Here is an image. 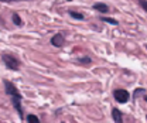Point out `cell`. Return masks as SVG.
I'll list each match as a JSON object with an SVG mask.
<instances>
[{"label": "cell", "mask_w": 147, "mask_h": 123, "mask_svg": "<svg viewBox=\"0 0 147 123\" xmlns=\"http://www.w3.org/2000/svg\"><path fill=\"white\" fill-rule=\"evenodd\" d=\"M112 118L116 123H123V113L117 109V107H113L112 109Z\"/></svg>", "instance_id": "5"}, {"label": "cell", "mask_w": 147, "mask_h": 123, "mask_svg": "<svg viewBox=\"0 0 147 123\" xmlns=\"http://www.w3.org/2000/svg\"><path fill=\"white\" fill-rule=\"evenodd\" d=\"M1 61H3V64L6 65V68L10 71H18L20 67H21L20 59H18L17 57L11 55V54H3V55H1Z\"/></svg>", "instance_id": "2"}, {"label": "cell", "mask_w": 147, "mask_h": 123, "mask_svg": "<svg viewBox=\"0 0 147 123\" xmlns=\"http://www.w3.org/2000/svg\"><path fill=\"white\" fill-rule=\"evenodd\" d=\"M146 119H147V116H146Z\"/></svg>", "instance_id": "16"}, {"label": "cell", "mask_w": 147, "mask_h": 123, "mask_svg": "<svg viewBox=\"0 0 147 123\" xmlns=\"http://www.w3.org/2000/svg\"><path fill=\"white\" fill-rule=\"evenodd\" d=\"M113 96H115L116 102H119V103H126L129 101V98H130V93H129L126 89H116V91L113 92Z\"/></svg>", "instance_id": "3"}, {"label": "cell", "mask_w": 147, "mask_h": 123, "mask_svg": "<svg viewBox=\"0 0 147 123\" xmlns=\"http://www.w3.org/2000/svg\"><path fill=\"white\" fill-rule=\"evenodd\" d=\"M78 62L81 65H91L92 59H91V57H81V58H78Z\"/></svg>", "instance_id": "8"}, {"label": "cell", "mask_w": 147, "mask_h": 123, "mask_svg": "<svg viewBox=\"0 0 147 123\" xmlns=\"http://www.w3.org/2000/svg\"><path fill=\"white\" fill-rule=\"evenodd\" d=\"M3 3H13V1H27V0H0Z\"/></svg>", "instance_id": "13"}, {"label": "cell", "mask_w": 147, "mask_h": 123, "mask_svg": "<svg viewBox=\"0 0 147 123\" xmlns=\"http://www.w3.org/2000/svg\"><path fill=\"white\" fill-rule=\"evenodd\" d=\"M100 20L105 21V23H108V24H113V26H117L119 24L117 20H113V18H109V17H100Z\"/></svg>", "instance_id": "11"}, {"label": "cell", "mask_w": 147, "mask_h": 123, "mask_svg": "<svg viewBox=\"0 0 147 123\" xmlns=\"http://www.w3.org/2000/svg\"><path fill=\"white\" fill-rule=\"evenodd\" d=\"M11 20H13V23H14L16 26H23V20H21V17H20L18 14H13Z\"/></svg>", "instance_id": "10"}, {"label": "cell", "mask_w": 147, "mask_h": 123, "mask_svg": "<svg viewBox=\"0 0 147 123\" xmlns=\"http://www.w3.org/2000/svg\"><path fill=\"white\" fill-rule=\"evenodd\" d=\"M96 11H99V13H102V14H105V13H108L109 11V7H108V4H105V3H100V1H98V3H95L93 6H92Z\"/></svg>", "instance_id": "6"}, {"label": "cell", "mask_w": 147, "mask_h": 123, "mask_svg": "<svg viewBox=\"0 0 147 123\" xmlns=\"http://www.w3.org/2000/svg\"><path fill=\"white\" fill-rule=\"evenodd\" d=\"M137 1H139V4L142 6V9L147 13V0H137Z\"/></svg>", "instance_id": "12"}, {"label": "cell", "mask_w": 147, "mask_h": 123, "mask_svg": "<svg viewBox=\"0 0 147 123\" xmlns=\"http://www.w3.org/2000/svg\"><path fill=\"white\" fill-rule=\"evenodd\" d=\"M64 44H65V38L62 34L57 33L51 37V45H54L57 48H61V47H64Z\"/></svg>", "instance_id": "4"}, {"label": "cell", "mask_w": 147, "mask_h": 123, "mask_svg": "<svg viewBox=\"0 0 147 123\" xmlns=\"http://www.w3.org/2000/svg\"><path fill=\"white\" fill-rule=\"evenodd\" d=\"M144 101H146V102H147V95H146V96H144Z\"/></svg>", "instance_id": "14"}, {"label": "cell", "mask_w": 147, "mask_h": 123, "mask_svg": "<svg viewBox=\"0 0 147 123\" xmlns=\"http://www.w3.org/2000/svg\"><path fill=\"white\" fill-rule=\"evenodd\" d=\"M69 16L75 20H85V16L82 13H78V11H74V10H69Z\"/></svg>", "instance_id": "7"}, {"label": "cell", "mask_w": 147, "mask_h": 123, "mask_svg": "<svg viewBox=\"0 0 147 123\" xmlns=\"http://www.w3.org/2000/svg\"><path fill=\"white\" fill-rule=\"evenodd\" d=\"M3 85H4L6 95H7V96H10V101H11V103H13V107L17 110L20 119H24V112H23V106H21L23 96H21L20 91H18V89L16 88L10 81H7V79H4V81H3Z\"/></svg>", "instance_id": "1"}, {"label": "cell", "mask_w": 147, "mask_h": 123, "mask_svg": "<svg viewBox=\"0 0 147 123\" xmlns=\"http://www.w3.org/2000/svg\"><path fill=\"white\" fill-rule=\"evenodd\" d=\"M146 48H147V45H146Z\"/></svg>", "instance_id": "15"}, {"label": "cell", "mask_w": 147, "mask_h": 123, "mask_svg": "<svg viewBox=\"0 0 147 123\" xmlns=\"http://www.w3.org/2000/svg\"><path fill=\"white\" fill-rule=\"evenodd\" d=\"M26 120H27L28 123H41V122H40V119H38V116L33 115V113H30V115L26 118Z\"/></svg>", "instance_id": "9"}]
</instances>
